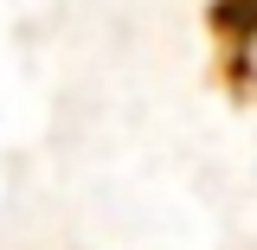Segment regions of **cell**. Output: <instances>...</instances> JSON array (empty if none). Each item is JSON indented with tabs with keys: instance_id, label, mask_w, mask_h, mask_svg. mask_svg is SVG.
<instances>
[{
	"instance_id": "1",
	"label": "cell",
	"mask_w": 257,
	"mask_h": 250,
	"mask_svg": "<svg viewBox=\"0 0 257 250\" xmlns=\"http://www.w3.org/2000/svg\"><path fill=\"white\" fill-rule=\"evenodd\" d=\"M206 77L238 109H257V0H206Z\"/></svg>"
}]
</instances>
